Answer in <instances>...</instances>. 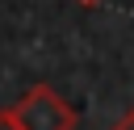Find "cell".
Returning a JSON list of instances; mask_svg holds the SVG:
<instances>
[{
	"instance_id": "cell-2",
	"label": "cell",
	"mask_w": 134,
	"mask_h": 130,
	"mask_svg": "<svg viewBox=\"0 0 134 130\" xmlns=\"http://www.w3.org/2000/svg\"><path fill=\"white\" fill-rule=\"evenodd\" d=\"M0 130H21L17 117H13V109H0Z\"/></svg>"
},
{
	"instance_id": "cell-1",
	"label": "cell",
	"mask_w": 134,
	"mask_h": 130,
	"mask_svg": "<svg viewBox=\"0 0 134 130\" xmlns=\"http://www.w3.org/2000/svg\"><path fill=\"white\" fill-rule=\"evenodd\" d=\"M21 130H75V109L50 88V84H34L17 105H8Z\"/></svg>"
},
{
	"instance_id": "cell-4",
	"label": "cell",
	"mask_w": 134,
	"mask_h": 130,
	"mask_svg": "<svg viewBox=\"0 0 134 130\" xmlns=\"http://www.w3.org/2000/svg\"><path fill=\"white\" fill-rule=\"evenodd\" d=\"M80 4H100V0H80Z\"/></svg>"
},
{
	"instance_id": "cell-3",
	"label": "cell",
	"mask_w": 134,
	"mask_h": 130,
	"mask_svg": "<svg viewBox=\"0 0 134 130\" xmlns=\"http://www.w3.org/2000/svg\"><path fill=\"white\" fill-rule=\"evenodd\" d=\"M113 130H134V109H126V113L113 122Z\"/></svg>"
}]
</instances>
